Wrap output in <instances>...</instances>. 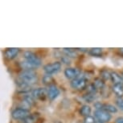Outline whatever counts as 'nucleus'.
I'll return each instance as SVG.
<instances>
[{"mask_svg":"<svg viewBox=\"0 0 123 123\" xmlns=\"http://www.w3.org/2000/svg\"><path fill=\"white\" fill-rule=\"evenodd\" d=\"M18 79L23 82L31 85L38 81V76L34 70H23L18 75Z\"/></svg>","mask_w":123,"mask_h":123,"instance_id":"nucleus-1","label":"nucleus"},{"mask_svg":"<svg viewBox=\"0 0 123 123\" xmlns=\"http://www.w3.org/2000/svg\"><path fill=\"white\" fill-rule=\"evenodd\" d=\"M24 57L25 60H27V61L31 62V63L33 64L36 68H39V67L41 65V63H42L41 60L39 59L34 52H31V51H26V52H24Z\"/></svg>","mask_w":123,"mask_h":123,"instance_id":"nucleus-2","label":"nucleus"},{"mask_svg":"<svg viewBox=\"0 0 123 123\" xmlns=\"http://www.w3.org/2000/svg\"><path fill=\"white\" fill-rule=\"evenodd\" d=\"M71 87L76 90H82L87 87V80L85 77L80 76L71 81Z\"/></svg>","mask_w":123,"mask_h":123,"instance_id":"nucleus-3","label":"nucleus"},{"mask_svg":"<svg viewBox=\"0 0 123 123\" xmlns=\"http://www.w3.org/2000/svg\"><path fill=\"white\" fill-rule=\"evenodd\" d=\"M30 115L31 113L28 110H24L21 108H16L11 113V117L15 120H24Z\"/></svg>","mask_w":123,"mask_h":123,"instance_id":"nucleus-4","label":"nucleus"},{"mask_svg":"<svg viewBox=\"0 0 123 123\" xmlns=\"http://www.w3.org/2000/svg\"><path fill=\"white\" fill-rule=\"evenodd\" d=\"M60 68H61V63L59 61H55L53 62V63L48 64L43 67V70H44L46 74H49V75L57 73L60 70Z\"/></svg>","mask_w":123,"mask_h":123,"instance_id":"nucleus-5","label":"nucleus"},{"mask_svg":"<svg viewBox=\"0 0 123 123\" xmlns=\"http://www.w3.org/2000/svg\"><path fill=\"white\" fill-rule=\"evenodd\" d=\"M95 117L97 118V120L100 121L102 123L108 122H110L111 119V114L110 113H108L107 111L104 110H97L95 111L94 113Z\"/></svg>","mask_w":123,"mask_h":123,"instance_id":"nucleus-6","label":"nucleus"},{"mask_svg":"<svg viewBox=\"0 0 123 123\" xmlns=\"http://www.w3.org/2000/svg\"><path fill=\"white\" fill-rule=\"evenodd\" d=\"M32 97L37 100H44L46 96H48V90L44 88H37L32 90Z\"/></svg>","mask_w":123,"mask_h":123,"instance_id":"nucleus-7","label":"nucleus"},{"mask_svg":"<svg viewBox=\"0 0 123 123\" xmlns=\"http://www.w3.org/2000/svg\"><path fill=\"white\" fill-rule=\"evenodd\" d=\"M64 75L69 80H74L80 75V71L75 68H67L64 71Z\"/></svg>","mask_w":123,"mask_h":123,"instance_id":"nucleus-8","label":"nucleus"},{"mask_svg":"<svg viewBox=\"0 0 123 123\" xmlns=\"http://www.w3.org/2000/svg\"><path fill=\"white\" fill-rule=\"evenodd\" d=\"M59 95H60V90L57 88L56 85H52L48 87V97L51 101H53V100H55V98H57V97L59 96Z\"/></svg>","mask_w":123,"mask_h":123,"instance_id":"nucleus-9","label":"nucleus"},{"mask_svg":"<svg viewBox=\"0 0 123 123\" xmlns=\"http://www.w3.org/2000/svg\"><path fill=\"white\" fill-rule=\"evenodd\" d=\"M19 48H6L5 50V52H4V55L6 59L8 60H13L14 58H15L17 56V55L19 52Z\"/></svg>","mask_w":123,"mask_h":123,"instance_id":"nucleus-10","label":"nucleus"},{"mask_svg":"<svg viewBox=\"0 0 123 123\" xmlns=\"http://www.w3.org/2000/svg\"><path fill=\"white\" fill-rule=\"evenodd\" d=\"M110 79L112 80L113 83L114 85H123V78L119 74L115 73V72H112L110 73Z\"/></svg>","mask_w":123,"mask_h":123,"instance_id":"nucleus-11","label":"nucleus"},{"mask_svg":"<svg viewBox=\"0 0 123 123\" xmlns=\"http://www.w3.org/2000/svg\"><path fill=\"white\" fill-rule=\"evenodd\" d=\"M17 85H18V92H27L31 90V85L23 82V81H21L20 80L19 81H18Z\"/></svg>","mask_w":123,"mask_h":123,"instance_id":"nucleus-12","label":"nucleus"},{"mask_svg":"<svg viewBox=\"0 0 123 123\" xmlns=\"http://www.w3.org/2000/svg\"><path fill=\"white\" fill-rule=\"evenodd\" d=\"M113 92L118 97H123V85H113L112 87Z\"/></svg>","mask_w":123,"mask_h":123,"instance_id":"nucleus-13","label":"nucleus"},{"mask_svg":"<svg viewBox=\"0 0 123 123\" xmlns=\"http://www.w3.org/2000/svg\"><path fill=\"white\" fill-rule=\"evenodd\" d=\"M91 107L88 105H84L81 106L80 110V115L85 116V117H88V116H90V113H91Z\"/></svg>","mask_w":123,"mask_h":123,"instance_id":"nucleus-14","label":"nucleus"},{"mask_svg":"<svg viewBox=\"0 0 123 123\" xmlns=\"http://www.w3.org/2000/svg\"><path fill=\"white\" fill-rule=\"evenodd\" d=\"M42 82L46 85H54L53 82H54V79H53L52 75H49V74H46L43 76L42 78Z\"/></svg>","mask_w":123,"mask_h":123,"instance_id":"nucleus-15","label":"nucleus"},{"mask_svg":"<svg viewBox=\"0 0 123 123\" xmlns=\"http://www.w3.org/2000/svg\"><path fill=\"white\" fill-rule=\"evenodd\" d=\"M63 52L65 54L66 56L68 57H76L77 56V53H76V51L73 48H63Z\"/></svg>","mask_w":123,"mask_h":123,"instance_id":"nucleus-16","label":"nucleus"},{"mask_svg":"<svg viewBox=\"0 0 123 123\" xmlns=\"http://www.w3.org/2000/svg\"><path fill=\"white\" fill-rule=\"evenodd\" d=\"M92 84L97 89H104V88H105V82L101 78H96Z\"/></svg>","mask_w":123,"mask_h":123,"instance_id":"nucleus-17","label":"nucleus"},{"mask_svg":"<svg viewBox=\"0 0 123 123\" xmlns=\"http://www.w3.org/2000/svg\"><path fill=\"white\" fill-rule=\"evenodd\" d=\"M89 53L92 56H101L102 55V49L100 48H93L89 51Z\"/></svg>","mask_w":123,"mask_h":123,"instance_id":"nucleus-18","label":"nucleus"},{"mask_svg":"<svg viewBox=\"0 0 123 123\" xmlns=\"http://www.w3.org/2000/svg\"><path fill=\"white\" fill-rule=\"evenodd\" d=\"M104 110L107 111L108 113H117V109L114 105H111V104H104Z\"/></svg>","mask_w":123,"mask_h":123,"instance_id":"nucleus-19","label":"nucleus"},{"mask_svg":"<svg viewBox=\"0 0 123 123\" xmlns=\"http://www.w3.org/2000/svg\"><path fill=\"white\" fill-rule=\"evenodd\" d=\"M23 101H24L27 104H28L31 107L36 104V101H35V100H34V97L32 96H29V95H26V96H24Z\"/></svg>","mask_w":123,"mask_h":123,"instance_id":"nucleus-20","label":"nucleus"},{"mask_svg":"<svg viewBox=\"0 0 123 123\" xmlns=\"http://www.w3.org/2000/svg\"><path fill=\"white\" fill-rule=\"evenodd\" d=\"M36 113H34V114H31L28 116L27 117L25 118L24 120H23V122L24 123H34L36 122V121L37 120V117H36Z\"/></svg>","mask_w":123,"mask_h":123,"instance_id":"nucleus-21","label":"nucleus"},{"mask_svg":"<svg viewBox=\"0 0 123 123\" xmlns=\"http://www.w3.org/2000/svg\"><path fill=\"white\" fill-rule=\"evenodd\" d=\"M85 100L87 102H92L93 101H95L97 98V94H93V93H89L88 92L87 94H85L84 96Z\"/></svg>","mask_w":123,"mask_h":123,"instance_id":"nucleus-22","label":"nucleus"},{"mask_svg":"<svg viewBox=\"0 0 123 123\" xmlns=\"http://www.w3.org/2000/svg\"><path fill=\"white\" fill-rule=\"evenodd\" d=\"M110 72H108L107 70H102L101 72V77L103 80H106L110 79Z\"/></svg>","mask_w":123,"mask_h":123,"instance_id":"nucleus-23","label":"nucleus"},{"mask_svg":"<svg viewBox=\"0 0 123 123\" xmlns=\"http://www.w3.org/2000/svg\"><path fill=\"white\" fill-rule=\"evenodd\" d=\"M87 90H88V92H89V93H93V94H97V89L96 87L94 86V85H93V84L89 85V86L87 87Z\"/></svg>","mask_w":123,"mask_h":123,"instance_id":"nucleus-24","label":"nucleus"},{"mask_svg":"<svg viewBox=\"0 0 123 123\" xmlns=\"http://www.w3.org/2000/svg\"><path fill=\"white\" fill-rule=\"evenodd\" d=\"M116 105H117V108H119L121 110L123 111V99L122 97H118L116 100Z\"/></svg>","mask_w":123,"mask_h":123,"instance_id":"nucleus-25","label":"nucleus"},{"mask_svg":"<svg viewBox=\"0 0 123 123\" xmlns=\"http://www.w3.org/2000/svg\"><path fill=\"white\" fill-rule=\"evenodd\" d=\"M95 122H96V120L92 116H88V117H85L84 123H95Z\"/></svg>","mask_w":123,"mask_h":123,"instance_id":"nucleus-26","label":"nucleus"},{"mask_svg":"<svg viewBox=\"0 0 123 123\" xmlns=\"http://www.w3.org/2000/svg\"><path fill=\"white\" fill-rule=\"evenodd\" d=\"M61 61H62V63H64V64H70V59H69V57L66 56V55H64V56L61 57Z\"/></svg>","mask_w":123,"mask_h":123,"instance_id":"nucleus-27","label":"nucleus"},{"mask_svg":"<svg viewBox=\"0 0 123 123\" xmlns=\"http://www.w3.org/2000/svg\"><path fill=\"white\" fill-rule=\"evenodd\" d=\"M94 106H95V108L97 109V110H103L104 104H102V103H101V102H99V101H97L96 103L94 104Z\"/></svg>","mask_w":123,"mask_h":123,"instance_id":"nucleus-28","label":"nucleus"},{"mask_svg":"<svg viewBox=\"0 0 123 123\" xmlns=\"http://www.w3.org/2000/svg\"><path fill=\"white\" fill-rule=\"evenodd\" d=\"M115 123H123V117H118L116 118Z\"/></svg>","mask_w":123,"mask_h":123,"instance_id":"nucleus-29","label":"nucleus"},{"mask_svg":"<svg viewBox=\"0 0 123 123\" xmlns=\"http://www.w3.org/2000/svg\"><path fill=\"white\" fill-rule=\"evenodd\" d=\"M95 123H102V122H101L100 121H98V120H96V122H95Z\"/></svg>","mask_w":123,"mask_h":123,"instance_id":"nucleus-30","label":"nucleus"},{"mask_svg":"<svg viewBox=\"0 0 123 123\" xmlns=\"http://www.w3.org/2000/svg\"><path fill=\"white\" fill-rule=\"evenodd\" d=\"M122 78H123V73H122Z\"/></svg>","mask_w":123,"mask_h":123,"instance_id":"nucleus-31","label":"nucleus"}]
</instances>
